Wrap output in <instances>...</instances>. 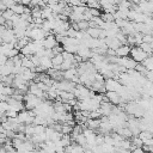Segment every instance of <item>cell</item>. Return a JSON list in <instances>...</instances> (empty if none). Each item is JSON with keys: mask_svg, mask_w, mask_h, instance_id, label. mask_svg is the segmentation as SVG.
I'll return each instance as SVG.
<instances>
[{"mask_svg": "<svg viewBox=\"0 0 153 153\" xmlns=\"http://www.w3.org/2000/svg\"><path fill=\"white\" fill-rule=\"evenodd\" d=\"M75 75H78L76 67H71L62 72V79H65V80H72Z\"/></svg>", "mask_w": 153, "mask_h": 153, "instance_id": "7", "label": "cell"}, {"mask_svg": "<svg viewBox=\"0 0 153 153\" xmlns=\"http://www.w3.org/2000/svg\"><path fill=\"white\" fill-rule=\"evenodd\" d=\"M130 153H146L141 147H134L131 151H130Z\"/></svg>", "mask_w": 153, "mask_h": 153, "instance_id": "16", "label": "cell"}, {"mask_svg": "<svg viewBox=\"0 0 153 153\" xmlns=\"http://www.w3.org/2000/svg\"><path fill=\"white\" fill-rule=\"evenodd\" d=\"M100 31H102V29L100 27H87V30H86V33L91 37V38H99V36H100Z\"/></svg>", "mask_w": 153, "mask_h": 153, "instance_id": "8", "label": "cell"}, {"mask_svg": "<svg viewBox=\"0 0 153 153\" xmlns=\"http://www.w3.org/2000/svg\"><path fill=\"white\" fill-rule=\"evenodd\" d=\"M105 97H106L108 102H110L112 105H114V104H115V105L121 104V97H120V94H118L117 92H114V91H106Z\"/></svg>", "mask_w": 153, "mask_h": 153, "instance_id": "4", "label": "cell"}, {"mask_svg": "<svg viewBox=\"0 0 153 153\" xmlns=\"http://www.w3.org/2000/svg\"><path fill=\"white\" fill-rule=\"evenodd\" d=\"M54 153H66V152L65 151H55Z\"/></svg>", "mask_w": 153, "mask_h": 153, "instance_id": "17", "label": "cell"}, {"mask_svg": "<svg viewBox=\"0 0 153 153\" xmlns=\"http://www.w3.org/2000/svg\"><path fill=\"white\" fill-rule=\"evenodd\" d=\"M76 26H78V30L86 31L88 27V20H79V22H76Z\"/></svg>", "mask_w": 153, "mask_h": 153, "instance_id": "14", "label": "cell"}, {"mask_svg": "<svg viewBox=\"0 0 153 153\" xmlns=\"http://www.w3.org/2000/svg\"><path fill=\"white\" fill-rule=\"evenodd\" d=\"M123 85L120 84V81L115 78H108L106 80H104V88L105 91H114V92H120L122 90Z\"/></svg>", "mask_w": 153, "mask_h": 153, "instance_id": "2", "label": "cell"}, {"mask_svg": "<svg viewBox=\"0 0 153 153\" xmlns=\"http://www.w3.org/2000/svg\"><path fill=\"white\" fill-rule=\"evenodd\" d=\"M50 60H51V63H53V67H54V66H60L63 61V57H62L61 54H55Z\"/></svg>", "mask_w": 153, "mask_h": 153, "instance_id": "12", "label": "cell"}, {"mask_svg": "<svg viewBox=\"0 0 153 153\" xmlns=\"http://www.w3.org/2000/svg\"><path fill=\"white\" fill-rule=\"evenodd\" d=\"M129 55L131 56V59L136 62V63H140V62H142L147 56H149V55H147L139 45H135V47H130V51H129Z\"/></svg>", "mask_w": 153, "mask_h": 153, "instance_id": "1", "label": "cell"}, {"mask_svg": "<svg viewBox=\"0 0 153 153\" xmlns=\"http://www.w3.org/2000/svg\"><path fill=\"white\" fill-rule=\"evenodd\" d=\"M0 14L4 17V19H5V20H10V19L14 16V13L12 12V10H11V8H6V10H4Z\"/></svg>", "mask_w": 153, "mask_h": 153, "instance_id": "13", "label": "cell"}, {"mask_svg": "<svg viewBox=\"0 0 153 153\" xmlns=\"http://www.w3.org/2000/svg\"><path fill=\"white\" fill-rule=\"evenodd\" d=\"M44 72L45 71H48L49 68H51L53 67V63H51V60H50V57H48V56H42V57H39V65H38Z\"/></svg>", "mask_w": 153, "mask_h": 153, "instance_id": "6", "label": "cell"}, {"mask_svg": "<svg viewBox=\"0 0 153 153\" xmlns=\"http://www.w3.org/2000/svg\"><path fill=\"white\" fill-rule=\"evenodd\" d=\"M147 71H152L153 69V59L151 56H147L142 62H140Z\"/></svg>", "mask_w": 153, "mask_h": 153, "instance_id": "10", "label": "cell"}, {"mask_svg": "<svg viewBox=\"0 0 153 153\" xmlns=\"http://www.w3.org/2000/svg\"><path fill=\"white\" fill-rule=\"evenodd\" d=\"M139 47H140L147 55L151 56V53H152V43H145V42H141V43L139 44Z\"/></svg>", "mask_w": 153, "mask_h": 153, "instance_id": "11", "label": "cell"}, {"mask_svg": "<svg viewBox=\"0 0 153 153\" xmlns=\"http://www.w3.org/2000/svg\"><path fill=\"white\" fill-rule=\"evenodd\" d=\"M59 43H57V41H56V38H55V36L54 35H47L45 37H44V39H43V48L44 49H53L54 47H56Z\"/></svg>", "mask_w": 153, "mask_h": 153, "instance_id": "3", "label": "cell"}, {"mask_svg": "<svg viewBox=\"0 0 153 153\" xmlns=\"http://www.w3.org/2000/svg\"><path fill=\"white\" fill-rule=\"evenodd\" d=\"M142 42H145V43H152V36L151 35H142Z\"/></svg>", "mask_w": 153, "mask_h": 153, "instance_id": "15", "label": "cell"}, {"mask_svg": "<svg viewBox=\"0 0 153 153\" xmlns=\"http://www.w3.org/2000/svg\"><path fill=\"white\" fill-rule=\"evenodd\" d=\"M129 51H130V47L127 44H122L115 50V55L118 57H124V56H129Z\"/></svg>", "mask_w": 153, "mask_h": 153, "instance_id": "5", "label": "cell"}, {"mask_svg": "<svg viewBox=\"0 0 153 153\" xmlns=\"http://www.w3.org/2000/svg\"><path fill=\"white\" fill-rule=\"evenodd\" d=\"M10 8H11V10H12V12H13L14 14H17V16L23 14V13H24V11H25V6H24V5H22V4H14V5H12Z\"/></svg>", "mask_w": 153, "mask_h": 153, "instance_id": "9", "label": "cell"}]
</instances>
